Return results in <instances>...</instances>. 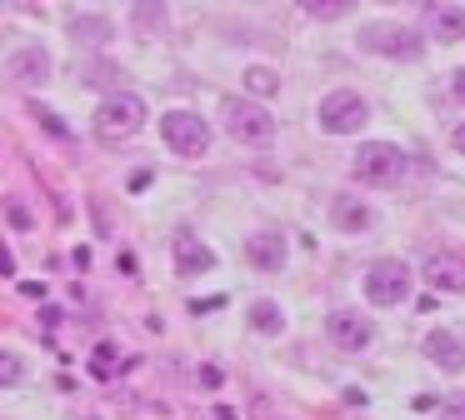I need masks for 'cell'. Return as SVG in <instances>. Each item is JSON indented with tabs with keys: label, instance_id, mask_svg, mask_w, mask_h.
<instances>
[{
	"label": "cell",
	"instance_id": "1",
	"mask_svg": "<svg viewBox=\"0 0 465 420\" xmlns=\"http://www.w3.org/2000/svg\"><path fill=\"white\" fill-rule=\"evenodd\" d=\"M351 170H355V180H361V185L391 190V185H401V180H405V150L391 145V140H365V145L355 150Z\"/></svg>",
	"mask_w": 465,
	"mask_h": 420
},
{
	"label": "cell",
	"instance_id": "2",
	"mask_svg": "<svg viewBox=\"0 0 465 420\" xmlns=\"http://www.w3.org/2000/svg\"><path fill=\"white\" fill-rule=\"evenodd\" d=\"M141 125H145V100L131 95V90L105 95L101 110H95V135H101L105 145H125V140H131Z\"/></svg>",
	"mask_w": 465,
	"mask_h": 420
},
{
	"label": "cell",
	"instance_id": "3",
	"mask_svg": "<svg viewBox=\"0 0 465 420\" xmlns=\"http://www.w3.org/2000/svg\"><path fill=\"white\" fill-rule=\"evenodd\" d=\"M365 300H371V305H401L405 295H411V265H405V260H395V255H385V260H371V265H365Z\"/></svg>",
	"mask_w": 465,
	"mask_h": 420
},
{
	"label": "cell",
	"instance_id": "4",
	"mask_svg": "<svg viewBox=\"0 0 465 420\" xmlns=\"http://www.w3.org/2000/svg\"><path fill=\"white\" fill-rule=\"evenodd\" d=\"M361 45L375 50V55H391V60H420L425 55L420 30L395 25V20H371V25L361 30Z\"/></svg>",
	"mask_w": 465,
	"mask_h": 420
},
{
	"label": "cell",
	"instance_id": "5",
	"mask_svg": "<svg viewBox=\"0 0 465 420\" xmlns=\"http://www.w3.org/2000/svg\"><path fill=\"white\" fill-rule=\"evenodd\" d=\"M225 130H231V140H241V145H271L275 115L265 105H255V100H225Z\"/></svg>",
	"mask_w": 465,
	"mask_h": 420
},
{
	"label": "cell",
	"instance_id": "6",
	"mask_svg": "<svg viewBox=\"0 0 465 420\" xmlns=\"http://www.w3.org/2000/svg\"><path fill=\"white\" fill-rule=\"evenodd\" d=\"M161 140L175 155H205L211 150V125L195 110H165L161 115Z\"/></svg>",
	"mask_w": 465,
	"mask_h": 420
},
{
	"label": "cell",
	"instance_id": "7",
	"mask_svg": "<svg viewBox=\"0 0 465 420\" xmlns=\"http://www.w3.org/2000/svg\"><path fill=\"white\" fill-rule=\"evenodd\" d=\"M365 120H371V110H365V95H355V90H331V95L321 100V125L331 130V135H351Z\"/></svg>",
	"mask_w": 465,
	"mask_h": 420
},
{
	"label": "cell",
	"instance_id": "8",
	"mask_svg": "<svg viewBox=\"0 0 465 420\" xmlns=\"http://www.w3.org/2000/svg\"><path fill=\"white\" fill-rule=\"evenodd\" d=\"M5 80L11 85H45L51 80V55L41 45H21L5 55Z\"/></svg>",
	"mask_w": 465,
	"mask_h": 420
},
{
	"label": "cell",
	"instance_id": "9",
	"mask_svg": "<svg viewBox=\"0 0 465 420\" xmlns=\"http://www.w3.org/2000/svg\"><path fill=\"white\" fill-rule=\"evenodd\" d=\"M325 335H331L341 350H365L375 340V330H371V320H365L361 310H335V315H325Z\"/></svg>",
	"mask_w": 465,
	"mask_h": 420
},
{
	"label": "cell",
	"instance_id": "10",
	"mask_svg": "<svg viewBox=\"0 0 465 420\" xmlns=\"http://www.w3.org/2000/svg\"><path fill=\"white\" fill-rule=\"evenodd\" d=\"M425 285L430 290H450V295H460L465 290V255H455V250H435L430 260H425Z\"/></svg>",
	"mask_w": 465,
	"mask_h": 420
},
{
	"label": "cell",
	"instance_id": "11",
	"mask_svg": "<svg viewBox=\"0 0 465 420\" xmlns=\"http://www.w3.org/2000/svg\"><path fill=\"white\" fill-rule=\"evenodd\" d=\"M245 260H251L255 270H281L285 265V235H275V230L251 235L245 240Z\"/></svg>",
	"mask_w": 465,
	"mask_h": 420
},
{
	"label": "cell",
	"instance_id": "12",
	"mask_svg": "<svg viewBox=\"0 0 465 420\" xmlns=\"http://www.w3.org/2000/svg\"><path fill=\"white\" fill-rule=\"evenodd\" d=\"M425 355L440 370H465V340L450 335V330H430V335H425Z\"/></svg>",
	"mask_w": 465,
	"mask_h": 420
},
{
	"label": "cell",
	"instance_id": "13",
	"mask_svg": "<svg viewBox=\"0 0 465 420\" xmlns=\"http://www.w3.org/2000/svg\"><path fill=\"white\" fill-rule=\"evenodd\" d=\"M171 250H175V265H181V275H205V270L215 265V255H211V250H205L201 240L191 235V230H181Z\"/></svg>",
	"mask_w": 465,
	"mask_h": 420
},
{
	"label": "cell",
	"instance_id": "14",
	"mask_svg": "<svg viewBox=\"0 0 465 420\" xmlns=\"http://www.w3.org/2000/svg\"><path fill=\"white\" fill-rule=\"evenodd\" d=\"M331 220H335L341 230H351V235H361V230L375 225V210L361 205L355 195H335V200H331Z\"/></svg>",
	"mask_w": 465,
	"mask_h": 420
},
{
	"label": "cell",
	"instance_id": "15",
	"mask_svg": "<svg viewBox=\"0 0 465 420\" xmlns=\"http://www.w3.org/2000/svg\"><path fill=\"white\" fill-rule=\"evenodd\" d=\"M430 35L445 40V45H455V40H465V5H430Z\"/></svg>",
	"mask_w": 465,
	"mask_h": 420
},
{
	"label": "cell",
	"instance_id": "16",
	"mask_svg": "<svg viewBox=\"0 0 465 420\" xmlns=\"http://www.w3.org/2000/svg\"><path fill=\"white\" fill-rule=\"evenodd\" d=\"M121 370H131L121 350H115V345H95V355H91V375L95 380H115Z\"/></svg>",
	"mask_w": 465,
	"mask_h": 420
},
{
	"label": "cell",
	"instance_id": "17",
	"mask_svg": "<svg viewBox=\"0 0 465 420\" xmlns=\"http://www.w3.org/2000/svg\"><path fill=\"white\" fill-rule=\"evenodd\" d=\"M251 325L261 330V335H275V330L285 325L281 305H275V300H255V305H251Z\"/></svg>",
	"mask_w": 465,
	"mask_h": 420
},
{
	"label": "cell",
	"instance_id": "18",
	"mask_svg": "<svg viewBox=\"0 0 465 420\" xmlns=\"http://www.w3.org/2000/svg\"><path fill=\"white\" fill-rule=\"evenodd\" d=\"M245 90H251V95H275V90H281V75H275V70H265V65H251L245 70Z\"/></svg>",
	"mask_w": 465,
	"mask_h": 420
},
{
	"label": "cell",
	"instance_id": "19",
	"mask_svg": "<svg viewBox=\"0 0 465 420\" xmlns=\"http://www.w3.org/2000/svg\"><path fill=\"white\" fill-rule=\"evenodd\" d=\"M71 35H75V40H111V20H101V15H75V20H71Z\"/></svg>",
	"mask_w": 465,
	"mask_h": 420
},
{
	"label": "cell",
	"instance_id": "20",
	"mask_svg": "<svg viewBox=\"0 0 465 420\" xmlns=\"http://www.w3.org/2000/svg\"><path fill=\"white\" fill-rule=\"evenodd\" d=\"M21 375H25L21 355H15V350H0V390H5V385H21Z\"/></svg>",
	"mask_w": 465,
	"mask_h": 420
},
{
	"label": "cell",
	"instance_id": "21",
	"mask_svg": "<svg viewBox=\"0 0 465 420\" xmlns=\"http://www.w3.org/2000/svg\"><path fill=\"white\" fill-rule=\"evenodd\" d=\"M305 10H311L315 20H341L345 10H351V0H305Z\"/></svg>",
	"mask_w": 465,
	"mask_h": 420
},
{
	"label": "cell",
	"instance_id": "22",
	"mask_svg": "<svg viewBox=\"0 0 465 420\" xmlns=\"http://www.w3.org/2000/svg\"><path fill=\"white\" fill-rule=\"evenodd\" d=\"M31 110H35V120H41V125L51 130V135H61V140L71 135V125H61V115H51V110H41V105H31Z\"/></svg>",
	"mask_w": 465,
	"mask_h": 420
},
{
	"label": "cell",
	"instance_id": "23",
	"mask_svg": "<svg viewBox=\"0 0 465 420\" xmlns=\"http://www.w3.org/2000/svg\"><path fill=\"white\" fill-rule=\"evenodd\" d=\"M445 415H450V420H465V390H460V395L445 400Z\"/></svg>",
	"mask_w": 465,
	"mask_h": 420
},
{
	"label": "cell",
	"instance_id": "24",
	"mask_svg": "<svg viewBox=\"0 0 465 420\" xmlns=\"http://www.w3.org/2000/svg\"><path fill=\"white\" fill-rule=\"evenodd\" d=\"M11 225H21V230L31 225V210H25L21 200H11Z\"/></svg>",
	"mask_w": 465,
	"mask_h": 420
},
{
	"label": "cell",
	"instance_id": "25",
	"mask_svg": "<svg viewBox=\"0 0 465 420\" xmlns=\"http://www.w3.org/2000/svg\"><path fill=\"white\" fill-rule=\"evenodd\" d=\"M450 90H455V100H465V65L450 75Z\"/></svg>",
	"mask_w": 465,
	"mask_h": 420
},
{
	"label": "cell",
	"instance_id": "26",
	"mask_svg": "<svg viewBox=\"0 0 465 420\" xmlns=\"http://www.w3.org/2000/svg\"><path fill=\"white\" fill-rule=\"evenodd\" d=\"M11 270H15V255L11 250H0V275H11Z\"/></svg>",
	"mask_w": 465,
	"mask_h": 420
},
{
	"label": "cell",
	"instance_id": "27",
	"mask_svg": "<svg viewBox=\"0 0 465 420\" xmlns=\"http://www.w3.org/2000/svg\"><path fill=\"white\" fill-rule=\"evenodd\" d=\"M455 150H460V155H465V125L455 130Z\"/></svg>",
	"mask_w": 465,
	"mask_h": 420
},
{
	"label": "cell",
	"instance_id": "28",
	"mask_svg": "<svg viewBox=\"0 0 465 420\" xmlns=\"http://www.w3.org/2000/svg\"><path fill=\"white\" fill-rule=\"evenodd\" d=\"M91 420H95V415H91Z\"/></svg>",
	"mask_w": 465,
	"mask_h": 420
}]
</instances>
